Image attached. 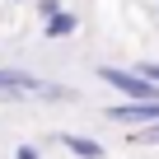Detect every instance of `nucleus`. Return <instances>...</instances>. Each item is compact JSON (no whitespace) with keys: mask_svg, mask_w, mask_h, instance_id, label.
Wrapping results in <instances>:
<instances>
[{"mask_svg":"<svg viewBox=\"0 0 159 159\" xmlns=\"http://www.w3.org/2000/svg\"><path fill=\"white\" fill-rule=\"evenodd\" d=\"M98 80L112 84L122 98H159V84L140 70H126V66H98Z\"/></svg>","mask_w":159,"mask_h":159,"instance_id":"nucleus-1","label":"nucleus"},{"mask_svg":"<svg viewBox=\"0 0 159 159\" xmlns=\"http://www.w3.org/2000/svg\"><path fill=\"white\" fill-rule=\"evenodd\" d=\"M103 117H108V122H117V126H145V122H154V117H159V98H126V103L103 108Z\"/></svg>","mask_w":159,"mask_h":159,"instance_id":"nucleus-2","label":"nucleus"},{"mask_svg":"<svg viewBox=\"0 0 159 159\" xmlns=\"http://www.w3.org/2000/svg\"><path fill=\"white\" fill-rule=\"evenodd\" d=\"M28 98H47V103H70L75 89L61 84V80H42V75H28Z\"/></svg>","mask_w":159,"mask_h":159,"instance_id":"nucleus-3","label":"nucleus"},{"mask_svg":"<svg viewBox=\"0 0 159 159\" xmlns=\"http://www.w3.org/2000/svg\"><path fill=\"white\" fill-rule=\"evenodd\" d=\"M56 140H61V145H66L70 154H80V159H103V154H108V150H103V145H98L94 136H80V131H61Z\"/></svg>","mask_w":159,"mask_h":159,"instance_id":"nucleus-4","label":"nucleus"},{"mask_svg":"<svg viewBox=\"0 0 159 159\" xmlns=\"http://www.w3.org/2000/svg\"><path fill=\"white\" fill-rule=\"evenodd\" d=\"M24 80H28V70H10V66H0V98H5V103H24V98H28Z\"/></svg>","mask_w":159,"mask_h":159,"instance_id":"nucleus-5","label":"nucleus"},{"mask_svg":"<svg viewBox=\"0 0 159 159\" xmlns=\"http://www.w3.org/2000/svg\"><path fill=\"white\" fill-rule=\"evenodd\" d=\"M75 28H80V19H75L66 5H61L56 14H47V19H42V38H70Z\"/></svg>","mask_w":159,"mask_h":159,"instance_id":"nucleus-6","label":"nucleus"},{"mask_svg":"<svg viewBox=\"0 0 159 159\" xmlns=\"http://www.w3.org/2000/svg\"><path fill=\"white\" fill-rule=\"evenodd\" d=\"M136 145H159V117L145 122V126H136Z\"/></svg>","mask_w":159,"mask_h":159,"instance_id":"nucleus-7","label":"nucleus"},{"mask_svg":"<svg viewBox=\"0 0 159 159\" xmlns=\"http://www.w3.org/2000/svg\"><path fill=\"white\" fill-rule=\"evenodd\" d=\"M61 10V0H38V19H47V14H56Z\"/></svg>","mask_w":159,"mask_h":159,"instance_id":"nucleus-8","label":"nucleus"},{"mask_svg":"<svg viewBox=\"0 0 159 159\" xmlns=\"http://www.w3.org/2000/svg\"><path fill=\"white\" fill-rule=\"evenodd\" d=\"M136 70H140V75H150V80H154V84H159V66H154V61H140Z\"/></svg>","mask_w":159,"mask_h":159,"instance_id":"nucleus-9","label":"nucleus"},{"mask_svg":"<svg viewBox=\"0 0 159 159\" xmlns=\"http://www.w3.org/2000/svg\"><path fill=\"white\" fill-rule=\"evenodd\" d=\"M14 159H42V154H38V145H19V150H14Z\"/></svg>","mask_w":159,"mask_h":159,"instance_id":"nucleus-10","label":"nucleus"}]
</instances>
